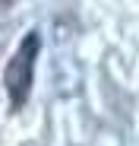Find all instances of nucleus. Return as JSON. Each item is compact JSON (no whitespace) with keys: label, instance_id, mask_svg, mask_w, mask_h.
Here are the masks:
<instances>
[{"label":"nucleus","instance_id":"1","mask_svg":"<svg viewBox=\"0 0 139 146\" xmlns=\"http://www.w3.org/2000/svg\"><path fill=\"white\" fill-rule=\"evenodd\" d=\"M38 48H41L38 32H29L22 38L19 51L13 54L10 67H7V92H10V102L16 108L26 105L29 92H32V73H35V60H38Z\"/></svg>","mask_w":139,"mask_h":146}]
</instances>
